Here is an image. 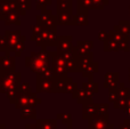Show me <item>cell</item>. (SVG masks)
<instances>
[{
	"instance_id": "cell-4",
	"label": "cell",
	"mask_w": 130,
	"mask_h": 129,
	"mask_svg": "<svg viewBox=\"0 0 130 129\" xmlns=\"http://www.w3.org/2000/svg\"><path fill=\"white\" fill-rule=\"evenodd\" d=\"M129 114H130V105H129Z\"/></svg>"
},
{
	"instance_id": "cell-1",
	"label": "cell",
	"mask_w": 130,
	"mask_h": 129,
	"mask_svg": "<svg viewBox=\"0 0 130 129\" xmlns=\"http://www.w3.org/2000/svg\"><path fill=\"white\" fill-rule=\"evenodd\" d=\"M30 2H31V0H16V4H17L21 8H25V7L29 8Z\"/></svg>"
},
{
	"instance_id": "cell-2",
	"label": "cell",
	"mask_w": 130,
	"mask_h": 129,
	"mask_svg": "<svg viewBox=\"0 0 130 129\" xmlns=\"http://www.w3.org/2000/svg\"><path fill=\"white\" fill-rule=\"evenodd\" d=\"M59 1H70V0H59Z\"/></svg>"
},
{
	"instance_id": "cell-3",
	"label": "cell",
	"mask_w": 130,
	"mask_h": 129,
	"mask_svg": "<svg viewBox=\"0 0 130 129\" xmlns=\"http://www.w3.org/2000/svg\"><path fill=\"white\" fill-rule=\"evenodd\" d=\"M2 1H4V0H0V5H1V4H2Z\"/></svg>"
}]
</instances>
